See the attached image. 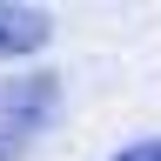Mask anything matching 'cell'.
Wrapping results in <instances>:
<instances>
[{"label": "cell", "instance_id": "obj_2", "mask_svg": "<svg viewBox=\"0 0 161 161\" xmlns=\"http://www.w3.org/2000/svg\"><path fill=\"white\" fill-rule=\"evenodd\" d=\"M54 40V20L40 7H0V60H27Z\"/></svg>", "mask_w": 161, "mask_h": 161}, {"label": "cell", "instance_id": "obj_3", "mask_svg": "<svg viewBox=\"0 0 161 161\" xmlns=\"http://www.w3.org/2000/svg\"><path fill=\"white\" fill-rule=\"evenodd\" d=\"M114 161H161V141H134V148H121Z\"/></svg>", "mask_w": 161, "mask_h": 161}, {"label": "cell", "instance_id": "obj_1", "mask_svg": "<svg viewBox=\"0 0 161 161\" xmlns=\"http://www.w3.org/2000/svg\"><path fill=\"white\" fill-rule=\"evenodd\" d=\"M54 114H60V74H47V67L7 74L0 80V161H20L54 128Z\"/></svg>", "mask_w": 161, "mask_h": 161}]
</instances>
